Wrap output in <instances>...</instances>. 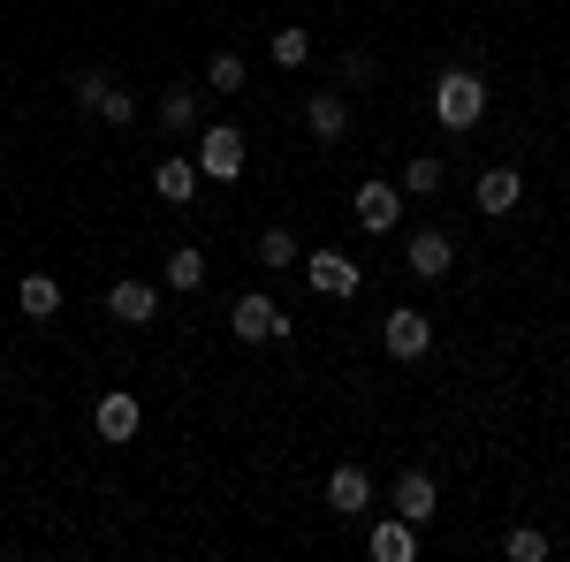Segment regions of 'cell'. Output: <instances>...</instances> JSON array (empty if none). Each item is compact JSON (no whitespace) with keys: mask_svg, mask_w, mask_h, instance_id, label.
I'll use <instances>...</instances> for the list:
<instances>
[{"mask_svg":"<svg viewBox=\"0 0 570 562\" xmlns=\"http://www.w3.org/2000/svg\"><path fill=\"white\" fill-rule=\"evenodd\" d=\"M480 115H487V77H480V69H441L434 122H441V130H472Z\"/></svg>","mask_w":570,"mask_h":562,"instance_id":"cell-1","label":"cell"},{"mask_svg":"<svg viewBox=\"0 0 570 562\" xmlns=\"http://www.w3.org/2000/svg\"><path fill=\"white\" fill-rule=\"evenodd\" d=\"M198 175L236 183V175H244V130H228V122H198Z\"/></svg>","mask_w":570,"mask_h":562,"instance_id":"cell-2","label":"cell"},{"mask_svg":"<svg viewBox=\"0 0 570 562\" xmlns=\"http://www.w3.org/2000/svg\"><path fill=\"white\" fill-rule=\"evenodd\" d=\"M305 282L320 289V297H357V289H365V266H357L351 252H335V244H320V252L305 259Z\"/></svg>","mask_w":570,"mask_h":562,"instance_id":"cell-3","label":"cell"},{"mask_svg":"<svg viewBox=\"0 0 570 562\" xmlns=\"http://www.w3.org/2000/svg\"><path fill=\"white\" fill-rule=\"evenodd\" d=\"M91 426H99V441L130 448V441H137V426H145V403H137L130 388H107L99 403H91Z\"/></svg>","mask_w":570,"mask_h":562,"instance_id":"cell-4","label":"cell"},{"mask_svg":"<svg viewBox=\"0 0 570 562\" xmlns=\"http://www.w3.org/2000/svg\"><path fill=\"white\" fill-rule=\"evenodd\" d=\"M228 327H236L244 343H282V335H289L282 304H274V297H259V289H244V297H236V312H228Z\"/></svg>","mask_w":570,"mask_h":562,"instance_id":"cell-5","label":"cell"},{"mask_svg":"<svg viewBox=\"0 0 570 562\" xmlns=\"http://www.w3.org/2000/svg\"><path fill=\"white\" fill-rule=\"evenodd\" d=\"M381 343H389V357H426L434 349V327H426V312H411V304H395L389 319H381Z\"/></svg>","mask_w":570,"mask_h":562,"instance_id":"cell-6","label":"cell"},{"mask_svg":"<svg viewBox=\"0 0 570 562\" xmlns=\"http://www.w3.org/2000/svg\"><path fill=\"white\" fill-rule=\"evenodd\" d=\"M389 510H395V517H411V524H434V510H441L434 479H426V472H395V486H389Z\"/></svg>","mask_w":570,"mask_h":562,"instance_id":"cell-7","label":"cell"},{"mask_svg":"<svg viewBox=\"0 0 570 562\" xmlns=\"http://www.w3.org/2000/svg\"><path fill=\"white\" fill-rule=\"evenodd\" d=\"M403 266H411V274H419V282H441V274H449V266H456V244H449V236H441V228H419V236H411V244H403Z\"/></svg>","mask_w":570,"mask_h":562,"instance_id":"cell-8","label":"cell"},{"mask_svg":"<svg viewBox=\"0 0 570 562\" xmlns=\"http://www.w3.org/2000/svg\"><path fill=\"white\" fill-rule=\"evenodd\" d=\"M305 130L320 137V145H343V137H351V99H343V91H312L305 99Z\"/></svg>","mask_w":570,"mask_h":562,"instance_id":"cell-9","label":"cell"},{"mask_svg":"<svg viewBox=\"0 0 570 562\" xmlns=\"http://www.w3.org/2000/svg\"><path fill=\"white\" fill-rule=\"evenodd\" d=\"M365 548H373V562H411L419 555V524L411 517H373V532H365Z\"/></svg>","mask_w":570,"mask_h":562,"instance_id":"cell-10","label":"cell"},{"mask_svg":"<svg viewBox=\"0 0 570 562\" xmlns=\"http://www.w3.org/2000/svg\"><path fill=\"white\" fill-rule=\"evenodd\" d=\"M327 510H343V517H365V510H373L365 464H335V472H327Z\"/></svg>","mask_w":570,"mask_h":562,"instance_id":"cell-11","label":"cell"},{"mask_svg":"<svg viewBox=\"0 0 570 562\" xmlns=\"http://www.w3.org/2000/svg\"><path fill=\"white\" fill-rule=\"evenodd\" d=\"M351 214L365 220V228H395V220H403V183H357Z\"/></svg>","mask_w":570,"mask_h":562,"instance_id":"cell-12","label":"cell"},{"mask_svg":"<svg viewBox=\"0 0 570 562\" xmlns=\"http://www.w3.org/2000/svg\"><path fill=\"white\" fill-rule=\"evenodd\" d=\"M107 312H115L122 327H153V312H160V289H153V282H115V289H107Z\"/></svg>","mask_w":570,"mask_h":562,"instance_id":"cell-13","label":"cell"},{"mask_svg":"<svg viewBox=\"0 0 570 562\" xmlns=\"http://www.w3.org/2000/svg\"><path fill=\"white\" fill-rule=\"evenodd\" d=\"M518 198H525V175L518 168H487L480 175V214H518Z\"/></svg>","mask_w":570,"mask_h":562,"instance_id":"cell-14","label":"cell"},{"mask_svg":"<svg viewBox=\"0 0 570 562\" xmlns=\"http://www.w3.org/2000/svg\"><path fill=\"white\" fill-rule=\"evenodd\" d=\"M198 183H206L198 160H160V168H153V190H160L168 206H190V198H198Z\"/></svg>","mask_w":570,"mask_h":562,"instance_id":"cell-15","label":"cell"},{"mask_svg":"<svg viewBox=\"0 0 570 562\" xmlns=\"http://www.w3.org/2000/svg\"><path fill=\"white\" fill-rule=\"evenodd\" d=\"M16 304H23V319H53V312H61V282H53V274H23Z\"/></svg>","mask_w":570,"mask_h":562,"instance_id":"cell-16","label":"cell"},{"mask_svg":"<svg viewBox=\"0 0 570 562\" xmlns=\"http://www.w3.org/2000/svg\"><path fill=\"white\" fill-rule=\"evenodd\" d=\"M206 115H198V91L190 85H168L160 91V130H198Z\"/></svg>","mask_w":570,"mask_h":562,"instance_id":"cell-17","label":"cell"},{"mask_svg":"<svg viewBox=\"0 0 570 562\" xmlns=\"http://www.w3.org/2000/svg\"><path fill=\"white\" fill-rule=\"evenodd\" d=\"M441 175H449V168H441L434 152H419V160H403V198H434V190H441Z\"/></svg>","mask_w":570,"mask_h":562,"instance_id":"cell-18","label":"cell"},{"mask_svg":"<svg viewBox=\"0 0 570 562\" xmlns=\"http://www.w3.org/2000/svg\"><path fill=\"white\" fill-rule=\"evenodd\" d=\"M198 282H206V252H198V244H183V252H168V289H183V297H190Z\"/></svg>","mask_w":570,"mask_h":562,"instance_id":"cell-19","label":"cell"},{"mask_svg":"<svg viewBox=\"0 0 570 562\" xmlns=\"http://www.w3.org/2000/svg\"><path fill=\"white\" fill-rule=\"evenodd\" d=\"M274 61H282V69H305L312 61V31L305 23H282V31H274Z\"/></svg>","mask_w":570,"mask_h":562,"instance_id":"cell-20","label":"cell"},{"mask_svg":"<svg viewBox=\"0 0 570 562\" xmlns=\"http://www.w3.org/2000/svg\"><path fill=\"white\" fill-rule=\"evenodd\" d=\"M91 115H99V122H115V130H130V122H137V99H130V85H107V99H99Z\"/></svg>","mask_w":570,"mask_h":562,"instance_id":"cell-21","label":"cell"},{"mask_svg":"<svg viewBox=\"0 0 570 562\" xmlns=\"http://www.w3.org/2000/svg\"><path fill=\"white\" fill-rule=\"evenodd\" d=\"M502 555H510V562H548V532H532V524H518V532L502 540Z\"/></svg>","mask_w":570,"mask_h":562,"instance_id":"cell-22","label":"cell"},{"mask_svg":"<svg viewBox=\"0 0 570 562\" xmlns=\"http://www.w3.org/2000/svg\"><path fill=\"white\" fill-rule=\"evenodd\" d=\"M259 266H297V236H289V228H266L259 236Z\"/></svg>","mask_w":570,"mask_h":562,"instance_id":"cell-23","label":"cell"},{"mask_svg":"<svg viewBox=\"0 0 570 562\" xmlns=\"http://www.w3.org/2000/svg\"><path fill=\"white\" fill-rule=\"evenodd\" d=\"M206 91H244V61L236 53H214L206 61Z\"/></svg>","mask_w":570,"mask_h":562,"instance_id":"cell-24","label":"cell"},{"mask_svg":"<svg viewBox=\"0 0 570 562\" xmlns=\"http://www.w3.org/2000/svg\"><path fill=\"white\" fill-rule=\"evenodd\" d=\"M107 85H115L107 69H85V77H77V107H99V99H107Z\"/></svg>","mask_w":570,"mask_h":562,"instance_id":"cell-25","label":"cell"}]
</instances>
